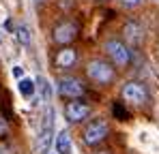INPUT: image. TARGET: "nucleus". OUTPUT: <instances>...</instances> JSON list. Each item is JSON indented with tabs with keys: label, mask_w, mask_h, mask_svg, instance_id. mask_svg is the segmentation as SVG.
Segmentation results:
<instances>
[{
	"label": "nucleus",
	"mask_w": 159,
	"mask_h": 154,
	"mask_svg": "<svg viewBox=\"0 0 159 154\" xmlns=\"http://www.w3.org/2000/svg\"><path fill=\"white\" fill-rule=\"evenodd\" d=\"M13 75L17 77V79H22V75H24V69H22V66H13Z\"/></svg>",
	"instance_id": "dca6fc26"
},
{
	"label": "nucleus",
	"mask_w": 159,
	"mask_h": 154,
	"mask_svg": "<svg viewBox=\"0 0 159 154\" xmlns=\"http://www.w3.org/2000/svg\"><path fill=\"white\" fill-rule=\"evenodd\" d=\"M54 143V109L48 107L45 116H43V124L39 128V137H37V152L48 154Z\"/></svg>",
	"instance_id": "f257e3e1"
},
{
	"label": "nucleus",
	"mask_w": 159,
	"mask_h": 154,
	"mask_svg": "<svg viewBox=\"0 0 159 154\" xmlns=\"http://www.w3.org/2000/svg\"><path fill=\"white\" fill-rule=\"evenodd\" d=\"M86 73H88V77L93 81H97V83H110L114 79V69L107 62H103V60H93L86 66Z\"/></svg>",
	"instance_id": "f03ea898"
},
{
	"label": "nucleus",
	"mask_w": 159,
	"mask_h": 154,
	"mask_svg": "<svg viewBox=\"0 0 159 154\" xmlns=\"http://www.w3.org/2000/svg\"><path fill=\"white\" fill-rule=\"evenodd\" d=\"M107 133H110V128H107L106 120H95L84 128V141L88 146H97L107 137Z\"/></svg>",
	"instance_id": "7ed1b4c3"
},
{
	"label": "nucleus",
	"mask_w": 159,
	"mask_h": 154,
	"mask_svg": "<svg viewBox=\"0 0 159 154\" xmlns=\"http://www.w3.org/2000/svg\"><path fill=\"white\" fill-rule=\"evenodd\" d=\"M123 96H125V101L133 103V105H142V103H146V99H148L146 88H144L142 83H138V81H129V83H125V88H123Z\"/></svg>",
	"instance_id": "39448f33"
},
{
	"label": "nucleus",
	"mask_w": 159,
	"mask_h": 154,
	"mask_svg": "<svg viewBox=\"0 0 159 154\" xmlns=\"http://www.w3.org/2000/svg\"><path fill=\"white\" fill-rule=\"evenodd\" d=\"M114 111H116V116H118V118H123V120H125V118H127V111H123V109H120V107H118V105H116V107H114Z\"/></svg>",
	"instance_id": "a211bd4d"
},
{
	"label": "nucleus",
	"mask_w": 159,
	"mask_h": 154,
	"mask_svg": "<svg viewBox=\"0 0 159 154\" xmlns=\"http://www.w3.org/2000/svg\"><path fill=\"white\" fill-rule=\"evenodd\" d=\"M75 32H78V26L73 24V22H65V24L56 26V30H54V41H56V43H69V41H73Z\"/></svg>",
	"instance_id": "6e6552de"
},
{
	"label": "nucleus",
	"mask_w": 159,
	"mask_h": 154,
	"mask_svg": "<svg viewBox=\"0 0 159 154\" xmlns=\"http://www.w3.org/2000/svg\"><path fill=\"white\" fill-rule=\"evenodd\" d=\"M58 92L62 96L78 99V96L84 94V86L80 83L78 79H73V77H62V79H58Z\"/></svg>",
	"instance_id": "423d86ee"
},
{
	"label": "nucleus",
	"mask_w": 159,
	"mask_h": 154,
	"mask_svg": "<svg viewBox=\"0 0 159 154\" xmlns=\"http://www.w3.org/2000/svg\"><path fill=\"white\" fill-rule=\"evenodd\" d=\"M37 83H39V90H41V99L48 103L52 99V86H50V81L45 77H37Z\"/></svg>",
	"instance_id": "f8f14e48"
},
{
	"label": "nucleus",
	"mask_w": 159,
	"mask_h": 154,
	"mask_svg": "<svg viewBox=\"0 0 159 154\" xmlns=\"http://www.w3.org/2000/svg\"><path fill=\"white\" fill-rule=\"evenodd\" d=\"M37 2H41V0H37Z\"/></svg>",
	"instance_id": "aec40b11"
},
{
	"label": "nucleus",
	"mask_w": 159,
	"mask_h": 154,
	"mask_svg": "<svg viewBox=\"0 0 159 154\" xmlns=\"http://www.w3.org/2000/svg\"><path fill=\"white\" fill-rule=\"evenodd\" d=\"M2 135H7V120L0 116V137H2Z\"/></svg>",
	"instance_id": "2eb2a0df"
},
{
	"label": "nucleus",
	"mask_w": 159,
	"mask_h": 154,
	"mask_svg": "<svg viewBox=\"0 0 159 154\" xmlns=\"http://www.w3.org/2000/svg\"><path fill=\"white\" fill-rule=\"evenodd\" d=\"M15 34H17V41H20L22 45H30L32 36H30V30H28V26H20Z\"/></svg>",
	"instance_id": "4468645a"
},
{
	"label": "nucleus",
	"mask_w": 159,
	"mask_h": 154,
	"mask_svg": "<svg viewBox=\"0 0 159 154\" xmlns=\"http://www.w3.org/2000/svg\"><path fill=\"white\" fill-rule=\"evenodd\" d=\"M34 88H37V86H34L32 79H24V77L20 79V94H22V96L30 99V96L34 94Z\"/></svg>",
	"instance_id": "ddd939ff"
},
{
	"label": "nucleus",
	"mask_w": 159,
	"mask_h": 154,
	"mask_svg": "<svg viewBox=\"0 0 159 154\" xmlns=\"http://www.w3.org/2000/svg\"><path fill=\"white\" fill-rule=\"evenodd\" d=\"M97 154H110V152H97Z\"/></svg>",
	"instance_id": "6ab92c4d"
},
{
	"label": "nucleus",
	"mask_w": 159,
	"mask_h": 154,
	"mask_svg": "<svg viewBox=\"0 0 159 154\" xmlns=\"http://www.w3.org/2000/svg\"><path fill=\"white\" fill-rule=\"evenodd\" d=\"M106 51L112 56V60L116 62V66H127L129 60H131V53L125 47V43L120 41H107L106 43Z\"/></svg>",
	"instance_id": "20e7f679"
},
{
	"label": "nucleus",
	"mask_w": 159,
	"mask_h": 154,
	"mask_svg": "<svg viewBox=\"0 0 159 154\" xmlns=\"http://www.w3.org/2000/svg\"><path fill=\"white\" fill-rule=\"evenodd\" d=\"M120 2H123L125 6H138V4H140L142 0H120Z\"/></svg>",
	"instance_id": "f3484780"
},
{
	"label": "nucleus",
	"mask_w": 159,
	"mask_h": 154,
	"mask_svg": "<svg viewBox=\"0 0 159 154\" xmlns=\"http://www.w3.org/2000/svg\"><path fill=\"white\" fill-rule=\"evenodd\" d=\"M75 60H78V53H75L73 49H62V51H58V56H56V64H58L60 69L73 66Z\"/></svg>",
	"instance_id": "9d476101"
},
{
	"label": "nucleus",
	"mask_w": 159,
	"mask_h": 154,
	"mask_svg": "<svg viewBox=\"0 0 159 154\" xmlns=\"http://www.w3.org/2000/svg\"><path fill=\"white\" fill-rule=\"evenodd\" d=\"M90 113V107L88 105H84V103H69L67 107H65V118L69 120V122H82L86 116Z\"/></svg>",
	"instance_id": "0eeeda50"
},
{
	"label": "nucleus",
	"mask_w": 159,
	"mask_h": 154,
	"mask_svg": "<svg viewBox=\"0 0 159 154\" xmlns=\"http://www.w3.org/2000/svg\"><path fill=\"white\" fill-rule=\"evenodd\" d=\"M54 143H56V152L58 154H69V150H71V135H69V130H60L56 135Z\"/></svg>",
	"instance_id": "9b49d317"
},
{
	"label": "nucleus",
	"mask_w": 159,
	"mask_h": 154,
	"mask_svg": "<svg viewBox=\"0 0 159 154\" xmlns=\"http://www.w3.org/2000/svg\"><path fill=\"white\" fill-rule=\"evenodd\" d=\"M123 32H125V36H127L131 43H140L142 36H144V30H142V26L138 24V22H127Z\"/></svg>",
	"instance_id": "1a4fd4ad"
}]
</instances>
